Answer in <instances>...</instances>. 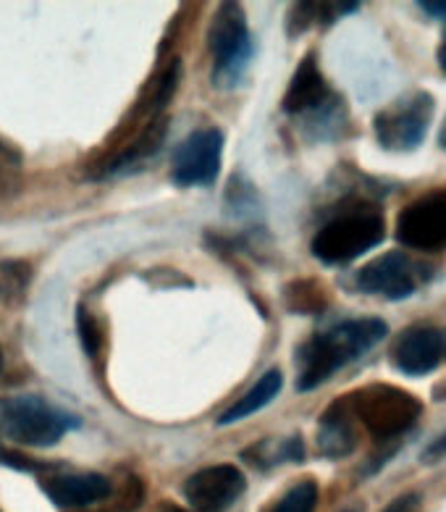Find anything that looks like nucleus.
<instances>
[{"label":"nucleus","mask_w":446,"mask_h":512,"mask_svg":"<svg viewBox=\"0 0 446 512\" xmlns=\"http://www.w3.org/2000/svg\"><path fill=\"white\" fill-rule=\"evenodd\" d=\"M384 234L386 221L381 213L373 208H357V211L331 218L321 232L315 234L313 255L328 266H342L381 245Z\"/></svg>","instance_id":"4"},{"label":"nucleus","mask_w":446,"mask_h":512,"mask_svg":"<svg viewBox=\"0 0 446 512\" xmlns=\"http://www.w3.org/2000/svg\"><path fill=\"white\" fill-rule=\"evenodd\" d=\"M386 337V323L381 318H357L344 321L334 329L323 331L307 344H302L300 355V379L297 389L310 392L328 381L339 368L352 360L363 358L365 352L373 350Z\"/></svg>","instance_id":"1"},{"label":"nucleus","mask_w":446,"mask_h":512,"mask_svg":"<svg viewBox=\"0 0 446 512\" xmlns=\"http://www.w3.org/2000/svg\"><path fill=\"white\" fill-rule=\"evenodd\" d=\"M357 287L365 295H378L386 300H407L418 292V268L407 255L384 253L381 258L370 260L368 266L360 268Z\"/></svg>","instance_id":"10"},{"label":"nucleus","mask_w":446,"mask_h":512,"mask_svg":"<svg viewBox=\"0 0 446 512\" xmlns=\"http://www.w3.org/2000/svg\"><path fill=\"white\" fill-rule=\"evenodd\" d=\"M439 64H441V69H444V74H446V40L441 43V48H439Z\"/></svg>","instance_id":"27"},{"label":"nucleus","mask_w":446,"mask_h":512,"mask_svg":"<svg viewBox=\"0 0 446 512\" xmlns=\"http://www.w3.org/2000/svg\"><path fill=\"white\" fill-rule=\"evenodd\" d=\"M441 457H446V434L439 436V439H436L426 452H423V460H426V463H431V460H441Z\"/></svg>","instance_id":"26"},{"label":"nucleus","mask_w":446,"mask_h":512,"mask_svg":"<svg viewBox=\"0 0 446 512\" xmlns=\"http://www.w3.org/2000/svg\"><path fill=\"white\" fill-rule=\"evenodd\" d=\"M247 489V478L234 465H210L197 470L184 484V499L195 512H223Z\"/></svg>","instance_id":"9"},{"label":"nucleus","mask_w":446,"mask_h":512,"mask_svg":"<svg viewBox=\"0 0 446 512\" xmlns=\"http://www.w3.org/2000/svg\"><path fill=\"white\" fill-rule=\"evenodd\" d=\"M223 134L221 129H200L189 134L176 148L171 176L179 187H205L216 182L221 171Z\"/></svg>","instance_id":"7"},{"label":"nucleus","mask_w":446,"mask_h":512,"mask_svg":"<svg viewBox=\"0 0 446 512\" xmlns=\"http://www.w3.org/2000/svg\"><path fill=\"white\" fill-rule=\"evenodd\" d=\"M42 491L58 507H90L111 497V481L100 473H66L42 478Z\"/></svg>","instance_id":"12"},{"label":"nucleus","mask_w":446,"mask_h":512,"mask_svg":"<svg viewBox=\"0 0 446 512\" xmlns=\"http://www.w3.org/2000/svg\"><path fill=\"white\" fill-rule=\"evenodd\" d=\"M357 447V431H355V415L349 410L347 397L328 407L318 426V449L326 457H347Z\"/></svg>","instance_id":"14"},{"label":"nucleus","mask_w":446,"mask_h":512,"mask_svg":"<svg viewBox=\"0 0 446 512\" xmlns=\"http://www.w3.org/2000/svg\"><path fill=\"white\" fill-rule=\"evenodd\" d=\"M281 386H284V376H281L279 368L265 371L263 376H260L258 384L250 386V389H247V392H244L242 397L218 418V423H221V426H229V423H237L242 421V418H250V415H255L258 410H263L265 405H271V402L279 397Z\"/></svg>","instance_id":"15"},{"label":"nucleus","mask_w":446,"mask_h":512,"mask_svg":"<svg viewBox=\"0 0 446 512\" xmlns=\"http://www.w3.org/2000/svg\"><path fill=\"white\" fill-rule=\"evenodd\" d=\"M315 505H318V484L307 478L286 491L273 512H315Z\"/></svg>","instance_id":"20"},{"label":"nucleus","mask_w":446,"mask_h":512,"mask_svg":"<svg viewBox=\"0 0 446 512\" xmlns=\"http://www.w3.org/2000/svg\"><path fill=\"white\" fill-rule=\"evenodd\" d=\"M166 132H168V119L166 116H158V119L147 121L142 124V129L132 137V142L121 150L116 158H113L103 171H116V169H126V166H132V163L147 161V158H153L158 150L163 148V142H166Z\"/></svg>","instance_id":"17"},{"label":"nucleus","mask_w":446,"mask_h":512,"mask_svg":"<svg viewBox=\"0 0 446 512\" xmlns=\"http://www.w3.org/2000/svg\"><path fill=\"white\" fill-rule=\"evenodd\" d=\"M436 103L428 92H410L376 116V137L386 150L407 153L426 140Z\"/></svg>","instance_id":"6"},{"label":"nucleus","mask_w":446,"mask_h":512,"mask_svg":"<svg viewBox=\"0 0 446 512\" xmlns=\"http://www.w3.org/2000/svg\"><path fill=\"white\" fill-rule=\"evenodd\" d=\"M208 48L216 58V79L218 85H234L252 56L250 29L239 3H221L210 22Z\"/></svg>","instance_id":"5"},{"label":"nucleus","mask_w":446,"mask_h":512,"mask_svg":"<svg viewBox=\"0 0 446 512\" xmlns=\"http://www.w3.org/2000/svg\"><path fill=\"white\" fill-rule=\"evenodd\" d=\"M318 14V6L313 3H300V6L292 8V16H289V32H302L307 24L313 22V16Z\"/></svg>","instance_id":"23"},{"label":"nucleus","mask_w":446,"mask_h":512,"mask_svg":"<svg viewBox=\"0 0 446 512\" xmlns=\"http://www.w3.org/2000/svg\"><path fill=\"white\" fill-rule=\"evenodd\" d=\"M328 100V85L321 74V66L315 56L302 58V64L294 71L289 90L284 95V111L286 113H307L321 108Z\"/></svg>","instance_id":"13"},{"label":"nucleus","mask_w":446,"mask_h":512,"mask_svg":"<svg viewBox=\"0 0 446 512\" xmlns=\"http://www.w3.org/2000/svg\"><path fill=\"white\" fill-rule=\"evenodd\" d=\"M444 355V337L441 331L420 326V329H407L394 344V365L407 376H426Z\"/></svg>","instance_id":"11"},{"label":"nucleus","mask_w":446,"mask_h":512,"mask_svg":"<svg viewBox=\"0 0 446 512\" xmlns=\"http://www.w3.org/2000/svg\"><path fill=\"white\" fill-rule=\"evenodd\" d=\"M420 8H423L431 19L446 22V0H426V3H420Z\"/></svg>","instance_id":"25"},{"label":"nucleus","mask_w":446,"mask_h":512,"mask_svg":"<svg viewBox=\"0 0 446 512\" xmlns=\"http://www.w3.org/2000/svg\"><path fill=\"white\" fill-rule=\"evenodd\" d=\"M347 402L352 415L376 439H394V436L405 434L423 413V402L415 394L391 384L363 386L349 394Z\"/></svg>","instance_id":"3"},{"label":"nucleus","mask_w":446,"mask_h":512,"mask_svg":"<svg viewBox=\"0 0 446 512\" xmlns=\"http://www.w3.org/2000/svg\"><path fill=\"white\" fill-rule=\"evenodd\" d=\"M397 239L412 250L436 253L446 247V197L428 195L410 203L397 218Z\"/></svg>","instance_id":"8"},{"label":"nucleus","mask_w":446,"mask_h":512,"mask_svg":"<svg viewBox=\"0 0 446 512\" xmlns=\"http://www.w3.org/2000/svg\"><path fill=\"white\" fill-rule=\"evenodd\" d=\"M179 79H182V61H179V58H171V64L147 82L140 100H137L134 116L145 119V124L147 121L158 119L163 108L168 106V100L174 98L176 87H179Z\"/></svg>","instance_id":"16"},{"label":"nucleus","mask_w":446,"mask_h":512,"mask_svg":"<svg viewBox=\"0 0 446 512\" xmlns=\"http://www.w3.org/2000/svg\"><path fill=\"white\" fill-rule=\"evenodd\" d=\"M286 305L292 313H321L326 308V292L318 281H294L286 287Z\"/></svg>","instance_id":"19"},{"label":"nucleus","mask_w":446,"mask_h":512,"mask_svg":"<svg viewBox=\"0 0 446 512\" xmlns=\"http://www.w3.org/2000/svg\"><path fill=\"white\" fill-rule=\"evenodd\" d=\"M420 507V497L418 494H402V497H397L391 505L384 507V512H418Z\"/></svg>","instance_id":"24"},{"label":"nucleus","mask_w":446,"mask_h":512,"mask_svg":"<svg viewBox=\"0 0 446 512\" xmlns=\"http://www.w3.org/2000/svg\"><path fill=\"white\" fill-rule=\"evenodd\" d=\"M32 266L27 260H3L0 263V305L16 308L27 297Z\"/></svg>","instance_id":"18"},{"label":"nucleus","mask_w":446,"mask_h":512,"mask_svg":"<svg viewBox=\"0 0 446 512\" xmlns=\"http://www.w3.org/2000/svg\"><path fill=\"white\" fill-rule=\"evenodd\" d=\"M439 142H441V148L446 150V119H444V124H441V132H439Z\"/></svg>","instance_id":"28"},{"label":"nucleus","mask_w":446,"mask_h":512,"mask_svg":"<svg viewBox=\"0 0 446 512\" xmlns=\"http://www.w3.org/2000/svg\"><path fill=\"white\" fill-rule=\"evenodd\" d=\"M21 171H24V155L16 148L14 142L0 140V192L14 190L21 182Z\"/></svg>","instance_id":"21"},{"label":"nucleus","mask_w":446,"mask_h":512,"mask_svg":"<svg viewBox=\"0 0 446 512\" xmlns=\"http://www.w3.org/2000/svg\"><path fill=\"white\" fill-rule=\"evenodd\" d=\"M0 371H3V355H0Z\"/></svg>","instance_id":"29"},{"label":"nucleus","mask_w":446,"mask_h":512,"mask_svg":"<svg viewBox=\"0 0 446 512\" xmlns=\"http://www.w3.org/2000/svg\"><path fill=\"white\" fill-rule=\"evenodd\" d=\"M77 329L84 352H87L90 358H98L100 350H103V329H100V323L95 321V316H92L87 308H79Z\"/></svg>","instance_id":"22"},{"label":"nucleus","mask_w":446,"mask_h":512,"mask_svg":"<svg viewBox=\"0 0 446 512\" xmlns=\"http://www.w3.org/2000/svg\"><path fill=\"white\" fill-rule=\"evenodd\" d=\"M71 428H79L77 415L66 413L37 394L0 397V431L14 442L27 447H53Z\"/></svg>","instance_id":"2"}]
</instances>
